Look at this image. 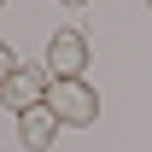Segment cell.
<instances>
[{"label":"cell","mask_w":152,"mask_h":152,"mask_svg":"<svg viewBox=\"0 0 152 152\" xmlns=\"http://www.w3.org/2000/svg\"><path fill=\"white\" fill-rule=\"evenodd\" d=\"M47 94H53V70H47V64H18L0 99L23 117V111H35V105H47Z\"/></svg>","instance_id":"7a4b0ae2"},{"label":"cell","mask_w":152,"mask_h":152,"mask_svg":"<svg viewBox=\"0 0 152 152\" xmlns=\"http://www.w3.org/2000/svg\"><path fill=\"white\" fill-rule=\"evenodd\" d=\"M146 6H152V0H146Z\"/></svg>","instance_id":"ba28073f"},{"label":"cell","mask_w":152,"mask_h":152,"mask_svg":"<svg viewBox=\"0 0 152 152\" xmlns=\"http://www.w3.org/2000/svg\"><path fill=\"white\" fill-rule=\"evenodd\" d=\"M47 70L53 76H82L88 70V41H82V29H53V41H47Z\"/></svg>","instance_id":"3957f363"},{"label":"cell","mask_w":152,"mask_h":152,"mask_svg":"<svg viewBox=\"0 0 152 152\" xmlns=\"http://www.w3.org/2000/svg\"><path fill=\"white\" fill-rule=\"evenodd\" d=\"M58 129H64V123H58V117L47 111V105H35V111H23V117H18V140H23L29 152H47Z\"/></svg>","instance_id":"277c9868"},{"label":"cell","mask_w":152,"mask_h":152,"mask_svg":"<svg viewBox=\"0 0 152 152\" xmlns=\"http://www.w3.org/2000/svg\"><path fill=\"white\" fill-rule=\"evenodd\" d=\"M47 111L58 117V123H94L99 117V94L82 82V76H53V94H47Z\"/></svg>","instance_id":"6da1fadb"},{"label":"cell","mask_w":152,"mask_h":152,"mask_svg":"<svg viewBox=\"0 0 152 152\" xmlns=\"http://www.w3.org/2000/svg\"><path fill=\"white\" fill-rule=\"evenodd\" d=\"M0 6H6V0H0Z\"/></svg>","instance_id":"52a82bcc"},{"label":"cell","mask_w":152,"mask_h":152,"mask_svg":"<svg viewBox=\"0 0 152 152\" xmlns=\"http://www.w3.org/2000/svg\"><path fill=\"white\" fill-rule=\"evenodd\" d=\"M64 6H82V0H64Z\"/></svg>","instance_id":"8992f818"},{"label":"cell","mask_w":152,"mask_h":152,"mask_svg":"<svg viewBox=\"0 0 152 152\" xmlns=\"http://www.w3.org/2000/svg\"><path fill=\"white\" fill-rule=\"evenodd\" d=\"M12 70H18V58H12V47L0 41V94H6V82H12Z\"/></svg>","instance_id":"5b68a950"}]
</instances>
